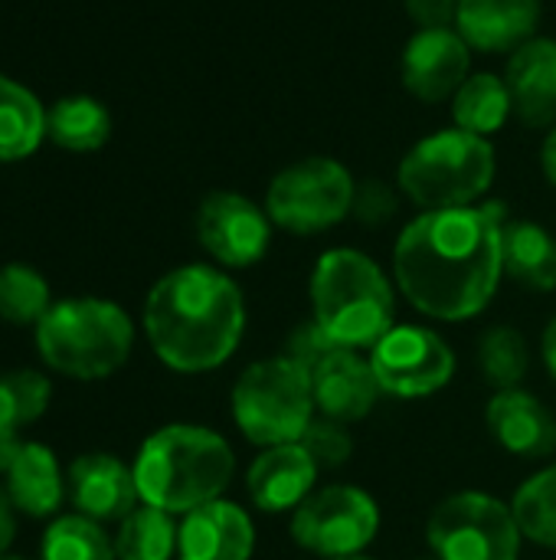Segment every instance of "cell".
<instances>
[{
  "mask_svg": "<svg viewBox=\"0 0 556 560\" xmlns=\"http://www.w3.org/2000/svg\"><path fill=\"white\" fill-rule=\"evenodd\" d=\"M177 528L174 515L154 505H138L115 535L118 560H170L177 555Z\"/></svg>",
  "mask_w": 556,
  "mask_h": 560,
  "instance_id": "26",
  "label": "cell"
},
{
  "mask_svg": "<svg viewBox=\"0 0 556 560\" xmlns=\"http://www.w3.org/2000/svg\"><path fill=\"white\" fill-rule=\"evenodd\" d=\"M406 13L419 30H449L459 16V0H406Z\"/></svg>",
  "mask_w": 556,
  "mask_h": 560,
  "instance_id": "35",
  "label": "cell"
},
{
  "mask_svg": "<svg viewBox=\"0 0 556 560\" xmlns=\"http://www.w3.org/2000/svg\"><path fill=\"white\" fill-rule=\"evenodd\" d=\"M426 545L439 560H521L524 535L511 502L465 489L433 509Z\"/></svg>",
  "mask_w": 556,
  "mask_h": 560,
  "instance_id": "8",
  "label": "cell"
},
{
  "mask_svg": "<svg viewBox=\"0 0 556 560\" xmlns=\"http://www.w3.org/2000/svg\"><path fill=\"white\" fill-rule=\"evenodd\" d=\"M43 361L75 381L111 377L134 348V325L125 308L105 299H66L36 325Z\"/></svg>",
  "mask_w": 556,
  "mask_h": 560,
  "instance_id": "5",
  "label": "cell"
},
{
  "mask_svg": "<svg viewBox=\"0 0 556 560\" xmlns=\"http://www.w3.org/2000/svg\"><path fill=\"white\" fill-rule=\"evenodd\" d=\"M354 187L351 171L334 158H305L275 174L265 194V213L288 233H324L351 213Z\"/></svg>",
  "mask_w": 556,
  "mask_h": 560,
  "instance_id": "10",
  "label": "cell"
},
{
  "mask_svg": "<svg viewBox=\"0 0 556 560\" xmlns=\"http://www.w3.org/2000/svg\"><path fill=\"white\" fill-rule=\"evenodd\" d=\"M485 427L492 440L514 459L544 463L556 453L554 410L531 390H495L485 407Z\"/></svg>",
  "mask_w": 556,
  "mask_h": 560,
  "instance_id": "13",
  "label": "cell"
},
{
  "mask_svg": "<svg viewBox=\"0 0 556 560\" xmlns=\"http://www.w3.org/2000/svg\"><path fill=\"white\" fill-rule=\"evenodd\" d=\"M311 318L351 351H370L397 325L393 279L360 249H328L308 282Z\"/></svg>",
  "mask_w": 556,
  "mask_h": 560,
  "instance_id": "4",
  "label": "cell"
},
{
  "mask_svg": "<svg viewBox=\"0 0 556 560\" xmlns=\"http://www.w3.org/2000/svg\"><path fill=\"white\" fill-rule=\"evenodd\" d=\"M111 135L108 108L92 95H66L46 108V138L66 151H98Z\"/></svg>",
  "mask_w": 556,
  "mask_h": 560,
  "instance_id": "24",
  "label": "cell"
},
{
  "mask_svg": "<svg viewBox=\"0 0 556 560\" xmlns=\"http://www.w3.org/2000/svg\"><path fill=\"white\" fill-rule=\"evenodd\" d=\"M505 276L531 292L556 289V240L531 220H508L501 233Z\"/></svg>",
  "mask_w": 556,
  "mask_h": 560,
  "instance_id": "22",
  "label": "cell"
},
{
  "mask_svg": "<svg viewBox=\"0 0 556 560\" xmlns=\"http://www.w3.org/2000/svg\"><path fill=\"white\" fill-rule=\"evenodd\" d=\"M541 361H544L547 374L556 381V315L547 322V328L541 335Z\"/></svg>",
  "mask_w": 556,
  "mask_h": 560,
  "instance_id": "38",
  "label": "cell"
},
{
  "mask_svg": "<svg viewBox=\"0 0 556 560\" xmlns=\"http://www.w3.org/2000/svg\"><path fill=\"white\" fill-rule=\"evenodd\" d=\"M541 161H544V174H547V180L556 187V128L551 131V138L544 141V154H541Z\"/></svg>",
  "mask_w": 556,
  "mask_h": 560,
  "instance_id": "39",
  "label": "cell"
},
{
  "mask_svg": "<svg viewBox=\"0 0 556 560\" xmlns=\"http://www.w3.org/2000/svg\"><path fill=\"white\" fill-rule=\"evenodd\" d=\"M229 410L239 433L259 450L298 443L318 417L311 374L285 354L252 361L233 384Z\"/></svg>",
  "mask_w": 556,
  "mask_h": 560,
  "instance_id": "6",
  "label": "cell"
},
{
  "mask_svg": "<svg viewBox=\"0 0 556 560\" xmlns=\"http://www.w3.org/2000/svg\"><path fill=\"white\" fill-rule=\"evenodd\" d=\"M508 92L514 115L531 125L544 128L556 121V43L554 39H528L514 49L508 62Z\"/></svg>",
  "mask_w": 556,
  "mask_h": 560,
  "instance_id": "20",
  "label": "cell"
},
{
  "mask_svg": "<svg viewBox=\"0 0 556 560\" xmlns=\"http://www.w3.org/2000/svg\"><path fill=\"white\" fill-rule=\"evenodd\" d=\"M288 532L301 551L321 560L364 555L380 535V505L360 486H321L292 512Z\"/></svg>",
  "mask_w": 556,
  "mask_h": 560,
  "instance_id": "9",
  "label": "cell"
},
{
  "mask_svg": "<svg viewBox=\"0 0 556 560\" xmlns=\"http://www.w3.org/2000/svg\"><path fill=\"white\" fill-rule=\"evenodd\" d=\"M413 560H439V558H436V555H433V551H429V555H426V558H413Z\"/></svg>",
  "mask_w": 556,
  "mask_h": 560,
  "instance_id": "41",
  "label": "cell"
},
{
  "mask_svg": "<svg viewBox=\"0 0 556 560\" xmlns=\"http://www.w3.org/2000/svg\"><path fill=\"white\" fill-rule=\"evenodd\" d=\"M10 541H13V502L7 489H0V558L7 555Z\"/></svg>",
  "mask_w": 556,
  "mask_h": 560,
  "instance_id": "36",
  "label": "cell"
},
{
  "mask_svg": "<svg viewBox=\"0 0 556 560\" xmlns=\"http://www.w3.org/2000/svg\"><path fill=\"white\" fill-rule=\"evenodd\" d=\"M511 92H508V82L495 72H478V75H469L462 82V89L456 92V102H452V118L462 131L469 135H478V138H488L495 135L508 115H511Z\"/></svg>",
  "mask_w": 556,
  "mask_h": 560,
  "instance_id": "25",
  "label": "cell"
},
{
  "mask_svg": "<svg viewBox=\"0 0 556 560\" xmlns=\"http://www.w3.org/2000/svg\"><path fill=\"white\" fill-rule=\"evenodd\" d=\"M472 46L452 30H419L403 52V85L423 102H442L462 89Z\"/></svg>",
  "mask_w": 556,
  "mask_h": 560,
  "instance_id": "16",
  "label": "cell"
},
{
  "mask_svg": "<svg viewBox=\"0 0 556 560\" xmlns=\"http://www.w3.org/2000/svg\"><path fill=\"white\" fill-rule=\"evenodd\" d=\"M272 226L259 203L233 190L206 194L197 210V240L226 269L256 266L269 253Z\"/></svg>",
  "mask_w": 556,
  "mask_h": 560,
  "instance_id": "12",
  "label": "cell"
},
{
  "mask_svg": "<svg viewBox=\"0 0 556 560\" xmlns=\"http://www.w3.org/2000/svg\"><path fill=\"white\" fill-rule=\"evenodd\" d=\"M236 476V453L210 427L170 423L151 433L134 459V482L144 505L190 515L226 495Z\"/></svg>",
  "mask_w": 556,
  "mask_h": 560,
  "instance_id": "3",
  "label": "cell"
},
{
  "mask_svg": "<svg viewBox=\"0 0 556 560\" xmlns=\"http://www.w3.org/2000/svg\"><path fill=\"white\" fill-rule=\"evenodd\" d=\"M0 560H26V558H13V555H3V558Z\"/></svg>",
  "mask_w": 556,
  "mask_h": 560,
  "instance_id": "42",
  "label": "cell"
},
{
  "mask_svg": "<svg viewBox=\"0 0 556 560\" xmlns=\"http://www.w3.org/2000/svg\"><path fill=\"white\" fill-rule=\"evenodd\" d=\"M144 335L170 371H216L236 354L246 335L242 289L213 266H180L147 292Z\"/></svg>",
  "mask_w": 556,
  "mask_h": 560,
  "instance_id": "2",
  "label": "cell"
},
{
  "mask_svg": "<svg viewBox=\"0 0 556 560\" xmlns=\"http://www.w3.org/2000/svg\"><path fill=\"white\" fill-rule=\"evenodd\" d=\"M298 443L308 450V456L318 463V469H341L354 456V440H351L347 427L338 420H328V417H315V423L305 430V436Z\"/></svg>",
  "mask_w": 556,
  "mask_h": 560,
  "instance_id": "32",
  "label": "cell"
},
{
  "mask_svg": "<svg viewBox=\"0 0 556 560\" xmlns=\"http://www.w3.org/2000/svg\"><path fill=\"white\" fill-rule=\"evenodd\" d=\"M541 20V0H459V33L482 52L521 49Z\"/></svg>",
  "mask_w": 556,
  "mask_h": 560,
  "instance_id": "19",
  "label": "cell"
},
{
  "mask_svg": "<svg viewBox=\"0 0 556 560\" xmlns=\"http://www.w3.org/2000/svg\"><path fill=\"white\" fill-rule=\"evenodd\" d=\"M20 440H16V430L13 427H7V423H0V472H7L10 469V463L16 459V453H20Z\"/></svg>",
  "mask_w": 556,
  "mask_h": 560,
  "instance_id": "37",
  "label": "cell"
},
{
  "mask_svg": "<svg viewBox=\"0 0 556 560\" xmlns=\"http://www.w3.org/2000/svg\"><path fill=\"white\" fill-rule=\"evenodd\" d=\"M69 495L79 515L92 522H125L141 495L134 466H125L111 453H85L69 466Z\"/></svg>",
  "mask_w": 556,
  "mask_h": 560,
  "instance_id": "18",
  "label": "cell"
},
{
  "mask_svg": "<svg viewBox=\"0 0 556 560\" xmlns=\"http://www.w3.org/2000/svg\"><path fill=\"white\" fill-rule=\"evenodd\" d=\"M46 138L43 102L16 79L0 75V161L29 158Z\"/></svg>",
  "mask_w": 556,
  "mask_h": 560,
  "instance_id": "23",
  "label": "cell"
},
{
  "mask_svg": "<svg viewBox=\"0 0 556 560\" xmlns=\"http://www.w3.org/2000/svg\"><path fill=\"white\" fill-rule=\"evenodd\" d=\"M3 476H7V495H10L13 509L26 512L33 518L52 515L66 499V482H62L59 463L49 446L23 443Z\"/></svg>",
  "mask_w": 556,
  "mask_h": 560,
  "instance_id": "21",
  "label": "cell"
},
{
  "mask_svg": "<svg viewBox=\"0 0 556 560\" xmlns=\"http://www.w3.org/2000/svg\"><path fill=\"white\" fill-rule=\"evenodd\" d=\"M478 368L495 390H514L531 371L528 338L511 325H492L478 338Z\"/></svg>",
  "mask_w": 556,
  "mask_h": 560,
  "instance_id": "28",
  "label": "cell"
},
{
  "mask_svg": "<svg viewBox=\"0 0 556 560\" xmlns=\"http://www.w3.org/2000/svg\"><path fill=\"white\" fill-rule=\"evenodd\" d=\"M49 404V381L36 371H13L0 374V423L23 427L43 417Z\"/></svg>",
  "mask_w": 556,
  "mask_h": 560,
  "instance_id": "31",
  "label": "cell"
},
{
  "mask_svg": "<svg viewBox=\"0 0 556 560\" xmlns=\"http://www.w3.org/2000/svg\"><path fill=\"white\" fill-rule=\"evenodd\" d=\"M43 560H118L115 541L85 515H66L49 525L43 538Z\"/></svg>",
  "mask_w": 556,
  "mask_h": 560,
  "instance_id": "30",
  "label": "cell"
},
{
  "mask_svg": "<svg viewBox=\"0 0 556 560\" xmlns=\"http://www.w3.org/2000/svg\"><path fill=\"white\" fill-rule=\"evenodd\" d=\"M370 368L383 394L419 400L449 387L459 361L439 331L426 325H393L370 348Z\"/></svg>",
  "mask_w": 556,
  "mask_h": 560,
  "instance_id": "11",
  "label": "cell"
},
{
  "mask_svg": "<svg viewBox=\"0 0 556 560\" xmlns=\"http://www.w3.org/2000/svg\"><path fill=\"white\" fill-rule=\"evenodd\" d=\"M49 285L46 279L23 262H10L0 269V318L10 325H39L49 312Z\"/></svg>",
  "mask_w": 556,
  "mask_h": 560,
  "instance_id": "29",
  "label": "cell"
},
{
  "mask_svg": "<svg viewBox=\"0 0 556 560\" xmlns=\"http://www.w3.org/2000/svg\"><path fill=\"white\" fill-rule=\"evenodd\" d=\"M252 555L256 522L236 502L216 499L203 509H193L177 528L180 560H252Z\"/></svg>",
  "mask_w": 556,
  "mask_h": 560,
  "instance_id": "17",
  "label": "cell"
},
{
  "mask_svg": "<svg viewBox=\"0 0 556 560\" xmlns=\"http://www.w3.org/2000/svg\"><path fill=\"white\" fill-rule=\"evenodd\" d=\"M495 180V148L462 128L423 138L400 164V190L426 210L475 207Z\"/></svg>",
  "mask_w": 556,
  "mask_h": 560,
  "instance_id": "7",
  "label": "cell"
},
{
  "mask_svg": "<svg viewBox=\"0 0 556 560\" xmlns=\"http://www.w3.org/2000/svg\"><path fill=\"white\" fill-rule=\"evenodd\" d=\"M334 560H377V558H370V555H351V558H334Z\"/></svg>",
  "mask_w": 556,
  "mask_h": 560,
  "instance_id": "40",
  "label": "cell"
},
{
  "mask_svg": "<svg viewBox=\"0 0 556 560\" xmlns=\"http://www.w3.org/2000/svg\"><path fill=\"white\" fill-rule=\"evenodd\" d=\"M334 348H338V345L324 335V328H321L315 318H308V322H301V325H295V328L288 331L282 354L292 358L298 368H305V371L311 374Z\"/></svg>",
  "mask_w": 556,
  "mask_h": 560,
  "instance_id": "34",
  "label": "cell"
},
{
  "mask_svg": "<svg viewBox=\"0 0 556 560\" xmlns=\"http://www.w3.org/2000/svg\"><path fill=\"white\" fill-rule=\"evenodd\" d=\"M311 387H315L318 413L344 427L367 420L383 394L374 377L370 358L341 345L311 371Z\"/></svg>",
  "mask_w": 556,
  "mask_h": 560,
  "instance_id": "15",
  "label": "cell"
},
{
  "mask_svg": "<svg viewBox=\"0 0 556 560\" xmlns=\"http://www.w3.org/2000/svg\"><path fill=\"white\" fill-rule=\"evenodd\" d=\"M318 463L301 443L259 450L246 469V492L265 515H292L318 489Z\"/></svg>",
  "mask_w": 556,
  "mask_h": 560,
  "instance_id": "14",
  "label": "cell"
},
{
  "mask_svg": "<svg viewBox=\"0 0 556 560\" xmlns=\"http://www.w3.org/2000/svg\"><path fill=\"white\" fill-rule=\"evenodd\" d=\"M511 509L524 541L556 551V463H547L518 486Z\"/></svg>",
  "mask_w": 556,
  "mask_h": 560,
  "instance_id": "27",
  "label": "cell"
},
{
  "mask_svg": "<svg viewBox=\"0 0 556 560\" xmlns=\"http://www.w3.org/2000/svg\"><path fill=\"white\" fill-rule=\"evenodd\" d=\"M397 210H400V197H397V190L387 180L370 177V180H364V184L354 187V207H351V213L364 226H383V223H390L397 217Z\"/></svg>",
  "mask_w": 556,
  "mask_h": 560,
  "instance_id": "33",
  "label": "cell"
},
{
  "mask_svg": "<svg viewBox=\"0 0 556 560\" xmlns=\"http://www.w3.org/2000/svg\"><path fill=\"white\" fill-rule=\"evenodd\" d=\"M505 203L426 210L410 220L393 246L400 295L433 322H472L505 276Z\"/></svg>",
  "mask_w": 556,
  "mask_h": 560,
  "instance_id": "1",
  "label": "cell"
}]
</instances>
